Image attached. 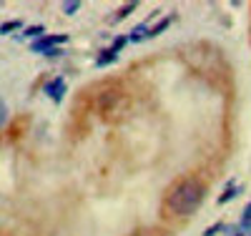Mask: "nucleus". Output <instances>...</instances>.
I'll return each mask as SVG.
<instances>
[{
  "instance_id": "obj_1",
  "label": "nucleus",
  "mask_w": 251,
  "mask_h": 236,
  "mask_svg": "<svg viewBox=\"0 0 251 236\" xmlns=\"http://www.w3.org/2000/svg\"><path fill=\"white\" fill-rule=\"evenodd\" d=\"M206 188L199 179H181L166 196V209L174 216H191V213L201 206Z\"/></svg>"
},
{
  "instance_id": "obj_2",
  "label": "nucleus",
  "mask_w": 251,
  "mask_h": 236,
  "mask_svg": "<svg viewBox=\"0 0 251 236\" xmlns=\"http://www.w3.org/2000/svg\"><path fill=\"white\" fill-rule=\"evenodd\" d=\"M66 40H68L66 33H63V35H43L40 40H35L30 48H33L35 53H46L48 48H55V46H60V43H66Z\"/></svg>"
},
{
  "instance_id": "obj_3",
  "label": "nucleus",
  "mask_w": 251,
  "mask_h": 236,
  "mask_svg": "<svg viewBox=\"0 0 251 236\" xmlns=\"http://www.w3.org/2000/svg\"><path fill=\"white\" fill-rule=\"evenodd\" d=\"M46 93L58 103L60 98H63V93H66V80L63 78H55V80H50V83H46Z\"/></svg>"
},
{
  "instance_id": "obj_4",
  "label": "nucleus",
  "mask_w": 251,
  "mask_h": 236,
  "mask_svg": "<svg viewBox=\"0 0 251 236\" xmlns=\"http://www.w3.org/2000/svg\"><path fill=\"white\" fill-rule=\"evenodd\" d=\"M116 60H118V53H116L113 48H108V51H103V53L98 55L96 66H98V68H106V66H111V63H116Z\"/></svg>"
},
{
  "instance_id": "obj_5",
  "label": "nucleus",
  "mask_w": 251,
  "mask_h": 236,
  "mask_svg": "<svg viewBox=\"0 0 251 236\" xmlns=\"http://www.w3.org/2000/svg\"><path fill=\"white\" fill-rule=\"evenodd\" d=\"M149 33H151V28H146V23H141V26L133 28V33H131L128 40H143V38H149Z\"/></svg>"
},
{
  "instance_id": "obj_6",
  "label": "nucleus",
  "mask_w": 251,
  "mask_h": 236,
  "mask_svg": "<svg viewBox=\"0 0 251 236\" xmlns=\"http://www.w3.org/2000/svg\"><path fill=\"white\" fill-rule=\"evenodd\" d=\"M23 35H25V38H38V40H40V38L46 35V28H43V26H30V28L23 30Z\"/></svg>"
},
{
  "instance_id": "obj_7",
  "label": "nucleus",
  "mask_w": 251,
  "mask_h": 236,
  "mask_svg": "<svg viewBox=\"0 0 251 236\" xmlns=\"http://www.w3.org/2000/svg\"><path fill=\"white\" fill-rule=\"evenodd\" d=\"M171 26V18H163V20H158V23L151 28V33H149V38H153V35H158V33H163L166 28Z\"/></svg>"
},
{
  "instance_id": "obj_8",
  "label": "nucleus",
  "mask_w": 251,
  "mask_h": 236,
  "mask_svg": "<svg viewBox=\"0 0 251 236\" xmlns=\"http://www.w3.org/2000/svg\"><path fill=\"white\" fill-rule=\"evenodd\" d=\"M20 28H23V23H20V20H8V23H3V26H0V33H13V30H20Z\"/></svg>"
},
{
  "instance_id": "obj_9",
  "label": "nucleus",
  "mask_w": 251,
  "mask_h": 236,
  "mask_svg": "<svg viewBox=\"0 0 251 236\" xmlns=\"http://www.w3.org/2000/svg\"><path fill=\"white\" fill-rule=\"evenodd\" d=\"M239 194V186H228L226 191H224V194L219 196V204H226V201H231L234 196Z\"/></svg>"
},
{
  "instance_id": "obj_10",
  "label": "nucleus",
  "mask_w": 251,
  "mask_h": 236,
  "mask_svg": "<svg viewBox=\"0 0 251 236\" xmlns=\"http://www.w3.org/2000/svg\"><path fill=\"white\" fill-rule=\"evenodd\" d=\"M75 10H80L78 0H68V3H63V13H66V15H73Z\"/></svg>"
},
{
  "instance_id": "obj_11",
  "label": "nucleus",
  "mask_w": 251,
  "mask_h": 236,
  "mask_svg": "<svg viewBox=\"0 0 251 236\" xmlns=\"http://www.w3.org/2000/svg\"><path fill=\"white\" fill-rule=\"evenodd\" d=\"M241 229H251V204L244 211V219H241Z\"/></svg>"
},
{
  "instance_id": "obj_12",
  "label": "nucleus",
  "mask_w": 251,
  "mask_h": 236,
  "mask_svg": "<svg viewBox=\"0 0 251 236\" xmlns=\"http://www.w3.org/2000/svg\"><path fill=\"white\" fill-rule=\"evenodd\" d=\"M131 10H136V3H128V5H123V8H121V13L116 15V20H121V18H126V15H131Z\"/></svg>"
},
{
  "instance_id": "obj_13",
  "label": "nucleus",
  "mask_w": 251,
  "mask_h": 236,
  "mask_svg": "<svg viewBox=\"0 0 251 236\" xmlns=\"http://www.w3.org/2000/svg\"><path fill=\"white\" fill-rule=\"evenodd\" d=\"M126 43H128V38H126V35H118V38L113 40V46H111V48H113V51L118 53V51H121V48L126 46Z\"/></svg>"
},
{
  "instance_id": "obj_14",
  "label": "nucleus",
  "mask_w": 251,
  "mask_h": 236,
  "mask_svg": "<svg viewBox=\"0 0 251 236\" xmlns=\"http://www.w3.org/2000/svg\"><path fill=\"white\" fill-rule=\"evenodd\" d=\"M8 121V105L0 101V128H3V123Z\"/></svg>"
},
{
  "instance_id": "obj_15",
  "label": "nucleus",
  "mask_w": 251,
  "mask_h": 236,
  "mask_svg": "<svg viewBox=\"0 0 251 236\" xmlns=\"http://www.w3.org/2000/svg\"><path fill=\"white\" fill-rule=\"evenodd\" d=\"M221 229H224V224H214V226H208V229L203 231V236H216Z\"/></svg>"
},
{
  "instance_id": "obj_16",
  "label": "nucleus",
  "mask_w": 251,
  "mask_h": 236,
  "mask_svg": "<svg viewBox=\"0 0 251 236\" xmlns=\"http://www.w3.org/2000/svg\"><path fill=\"white\" fill-rule=\"evenodd\" d=\"M226 236H246L241 229H226Z\"/></svg>"
},
{
  "instance_id": "obj_17",
  "label": "nucleus",
  "mask_w": 251,
  "mask_h": 236,
  "mask_svg": "<svg viewBox=\"0 0 251 236\" xmlns=\"http://www.w3.org/2000/svg\"><path fill=\"white\" fill-rule=\"evenodd\" d=\"M43 55H50V58H58V55H60V48H48V51H46Z\"/></svg>"
},
{
  "instance_id": "obj_18",
  "label": "nucleus",
  "mask_w": 251,
  "mask_h": 236,
  "mask_svg": "<svg viewBox=\"0 0 251 236\" xmlns=\"http://www.w3.org/2000/svg\"><path fill=\"white\" fill-rule=\"evenodd\" d=\"M246 236H251V234H246Z\"/></svg>"
}]
</instances>
